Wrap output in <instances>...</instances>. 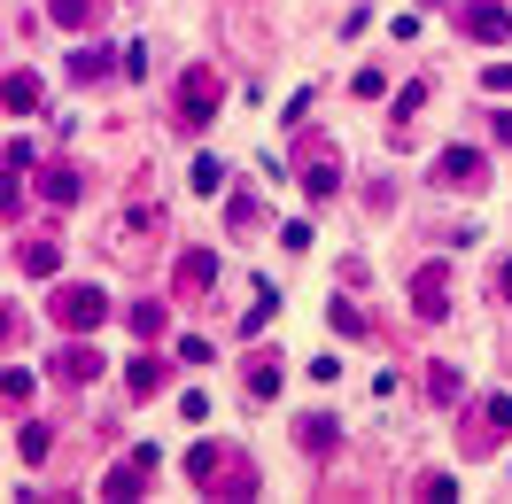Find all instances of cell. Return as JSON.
Wrapping results in <instances>:
<instances>
[{
	"label": "cell",
	"instance_id": "obj_16",
	"mask_svg": "<svg viewBox=\"0 0 512 504\" xmlns=\"http://www.w3.org/2000/svg\"><path fill=\"white\" fill-rule=\"evenodd\" d=\"M295 442H303V450L319 458V450H334V442H342V427H334L326 411H311V419H295Z\"/></svg>",
	"mask_w": 512,
	"mask_h": 504
},
{
	"label": "cell",
	"instance_id": "obj_5",
	"mask_svg": "<svg viewBox=\"0 0 512 504\" xmlns=\"http://www.w3.org/2000/svg\"><path fill=\"white\" fill-rule=\"evenodd\" d=\"M412 311L427 318V326H443V318H450V264H419V272H412Z\"/></svg>",
	"mask_w": 512,
	"mask_h": 504
},
{
	"label": "cell",
	"instance_id": "obj_19",
	"mask_svg": "<svg viewBox=\"0 0 512 504\" xmlns=\"http://www.w3.org/2000/svg\"><path fill=\"white\" fill-rule=\"evenodd\" d=\"M24 272H32V280H55V272H63V249H55V241H24Z\"/></svg>",
	"mask_w": 512,
	"mask_h": 504
},
{
	"label": "cell",
	"instance_id": "obj_7",
	"mask_svg": "<svg viewBox=\"0 0 512 504\" xmlns=\"http://www.w3.org/2000/svg\"><path fill=\"white\" fill-rule=\"evenodd\" d=\"M481 179V148H466V140H458V148H443V156H435V187H474Z\"/></svg>",
	"mask_w": 512,
	"mask_h": 504
},
{
	"label": "cell",
	"instance_id": "obj_27",
	"mask_svg": "<svg viewBox=\"0 0 512 504\" xmlns=\"http://www.w3.org/2000/svg\"><path fill=\"white\" fill-rule=\"evenodd\" d=\"M32 163H39V148H32V140H8V179H24Z\"/></svg>",
	"mask_w": 512,
	"mask_h": 504
},
{
	"label": "cell",
	"instance_id": "obj_32",
	"mask_svg": "<svg viewBox=\"0 0 512 504\" xmlns=\"http://www.w3.org/2000/svg\"><path fill=\"white\" fill-rule=\"evenodd\" d=\"M481 419H489V427L505 435V427H512V396H489V404H481Z\"/></svg>",
	"mask_w": 512,
	"mask_h": 504
},
{
	"label": "cell",
	"instance_id": "obj_23",
	"mask_svg": "<svg viewBox=\"0 0 512 504\" xmlns=\"http://www.w3.org/2000/svg\"><path fill=\"white\" fill-rule=\"evenodd\" d=\"M280 311V295H272V287H256V303L249 311H241V334H264V318Z\"/></svg>",
	"mask_w": 512,
	"mask_h": 504
},
{
	"label": "cell",
	"instance_id": "obj_17",
	"mask_svg": "<svg viewBox=\"0 0 512 504\" xmlns=\"http://www.w3.org/2000/svg\"><path fill=\"white\" fill-rule=\"evenodd\" d=\"M47 450H55V427H39V419H16V458H24V466H39Z\"/></svg>",
	"mask_w": 512,
	"mask_h": 504
},
{
	"label": "cell",
	"instance_id": "obj_35",
	"mask_svg": "<svg viewBox=\"0 0 512 504\" xmlns=\"http://www.w3.org/2000/svg\"><path fill=\"white\" fill-rule=\"evenodd\" d=\"M497 295H512V264H505V272H497Z\"/></svg>",
	"mask_w": 512,
	"mask_h": 504
},
{
	"label": "cell",
	"instance_id": "obj_28",
	"mask_svg": "<svg viewBox=\"0 0 512 504\" xmlns=\"http://www.w3.org/2000/svg\"><path fill=\"white\" fill-rule=\"evenodd\" d=\"M194 187L218 194V187H225V163H218V156H202V163H194Z\"/></svg>",
	"mask_w": 512,
	"mask_h": 504
},
{
	"label": "cell",
	"instance_id": "obj_33",
	"mask_svg": "<svg viewBox=\"0 0 512 504\" xmlns=\"http://www.w3.org/2000/svg\"><path fill=\"white\" fill-rule=\"evenodd\" d=\"M481 86H489V94H512V63H489V70H481Z\"/></svg>",
	"mask_w": 512,
	"mask_h": 504
},
{
	"label": "cell",
	"instance_id": "obj_13",
	"mask_svg": "<svg viewBox=\"0 0 512 504\" xmlns=\"http://www.w3.org/2000/svg\"><path fill=\"white\" fill-rule=\"evenodd\" d=\"M419 373H427V404H458V396H466V380H458V365H443V357H435V365H419Z\"/></svg>",
	"mask_w": 512,
	"mask_h": 504
},
{
	"label": "cell",
	"instance_id": "obj_8",
	"mask_svg": "<svg viewBox=\"0 0 512 504\" xmlns=\"http://www.w3.org/2000/svg\"><path fill=\"white\" fill-rule=\"evenodd\" d=\"M125 380H132V396H163V388H171V365L156 357V342H140V357L125 365Z\"/></svg>",
	"mask_w": 512,
	"mask_h": 504
},
{
	"label": "cell",
	"instance_id": "obj_29",
	"mask_svg": "<svg viewBox=\"0 0 512 504\" xmlns=\"http://www.w3.org/2000/svg\"><path fill=\"white\" fill-rule=\"evenodd\" d=\"M179 365H210V334H179Z\"/></svg>",
	"mask_w": 512,
	"mask_h": 504
},
{
	"label": "cell",
	"instance_id": "obj_14",
	"mask_svg": "<svg viewBox=\"0 0 512 504\" xmlns=\"http://www.w3.org/2000/svg\"><path fill=\"white\" fill-rule=\"evenodd\" d=\"M101 8H109V0H55L47 16H55L63 32H94V24H101Z\"/></svg>",
	"mask_w": 512,
	"mask_h": 504
},
{
	"label": "cell",
	"instance_id": "obj_18",
	"mask_svg": "<svg viewBox=\"0 0 512 504\" xmlns=\"http://www.w3.org/2000/svg\"><path fill=\"white\" fill-rule=\"evenodd\" d=\"M419 109H427V78H412V86H404V94H396V109H388V132H396V140H404V125H412Z\"/></svg>",
	"mask_w": 512,
	"mask_h": 504
},
{
	"label": "cell",
	"instance_id": "obj_12",
	"mask_svg": "<svg viewBox=\"0 0 512 504\" xmlns=\"http://www.w3.org/2000/svg\"><path fill=\"white\" fill-rule=\"evenodd\" d=\"M334 187H342V156H311L303 163V194H311V202H334Z\"/></svg>",
	"mask_w": 512,
	"mask_h": 504
},
{
	"label": "cell",
	"instance_id": "obj_15",
	"mask_svg": "<svg viewBox=\"0 0 512 504\" xmlns=\"http://www.w3.org/2000/svg\"><path fill=\"white\" fill-rule=\"evenodd\" d=\"M109 63H117V55H109L101 39H86V47L70 55V78H78V86H94V78H109Z\"/></svg>",
	"mask_w": 512,
	"mask_h": 504
},
{
	"label": "cell",
	"instance_id": "obj_4",
	"mask_svg": "<svg viewBox=\"0 0 512 504\" xmlns=\"http://www.w3.org/2000/svg\"><path fill=\"white\" fill-rule=\"evenodd\" d=\"M218 101H225L218 70H210V63H194L187 78H179V125H187V132H202L210 117H218Z\"/></svg>",
	"mask_w": 512,
	"mask_h": 504
},
{
	"label": "cell",
	"instance_id": "obj_21",
	"mask_svg": "<svg viewBox=\"0 0 512 504\" xmlns=\"http://www.w3.org/2000/svg\"><path fill=\"white\" fill-rule=\"evenodd\" d=\"M39 194H47V202H78V171H70V163H47V171H39Z\"/></svg>",
	"mask_w": 512,
	"mask_h": 504
},
{
	"label": "cell",
	"instance_id": "obj_11",
	"mask_svg": "<svg viewBox=\"0 0 512 504\" xmlns=\"http://www.w3.org/2000/svg\"><path fill=\"white\" fill-rule=\"evenodd\" d=\"M210 287H218V256L187 249V256H179V295H210Z\"/></svg>",
	"mask_w": 512,
	"mask_h": 504
},
{
	"label": "cell",
	"instance_id": "obj_10",
	"mask_svg": "<svg viewBox=\"0 0 512 504\" xmlns=\"http://www.w3.org/2000/svg\"><path fill=\"white\" fill-rule=\"evenodd\" d=\"M125 326L140 334V342H163V334H171V303H156V295H140V303L125 311Z\"/></svg>",
	"mask_w": 512,
	"mask_h": 504
},
{
	"label": "cell",
	"instance_id": "obj_31",
	"mask_svg": "<svg viewBox=\"0 0 512 504\" xmlns=\"http://www.w3.org/2000/svg\"><path fill=\"white\" fill-rule=\"evenodd\" d=\"M225 218H233V233H249V225H256V194H233V210H225Z\"/></svg>",
	"mask_w": 512,
	"mask_h": 504
},
{
	"label": "cell",
	"instance_id": "obj_6",
	"mask_svg": "<svg viewBox=\"0 0 512 504\" xmlns=\"http://www.w3.org/2000/svg\"><path fill=\"white\" fill-rule=\"evenodd\" d=\"M458 24H466V39H481V47H505V39H512V8H505V0H466Z\"/></svg>",
	"mask_w": 512,
	"mask_h": 504
},
{
	"label": "cell",
	"instance_id": "obj_3",
	"mask_svg": "<svg viewBox=\"0 0 512 504\" xmlns=\"http://www.w3.org/2000/svg\"><path fill=\"white\" fill-rule=\"evenodd\" d=\"M47 318H55L63 334H94L101 318H109V295H101L94 280L86 287H55V295H47Z\"/></svg>",
	"mask_w": 512,
	"mask_h": 504
},
{
	"label": "cell",
	"instance_id": "obj_1",
	"mask_svg": "<svg viewBox=\"0 0 512 504\" xmlns=\"http://www.w3.org/2000/svg\"><path fill=\"white\" fill-rule=\"evenodd\" d=\"M187 481L202 489V497H233V504L256 497V466L241 458V450H225V442H194L187 450Z\"/></svg>",
	"mask_w": 512,
	"mask_h": 504
},
{
	"label": "cell",
	"instance_id": "obj_34",
	"mask_svg": "<svg viewBox=\"0 0 512 504\" xmlns=\"http://www.w3.org/2000/svg\"><path fill=\"white\" fill-rule=\"evenodd\" d=\"M489 140H497V148H512V109H497V117H489Z\"/></svg>",
	"mask_w": 512,
	"mask_h": 504
},
{
	"label": "cell",
	"instance_id": "obj_30",
	"mask_svg": "<svg viewBox=\"0 0 512 504\" xmlns=\"http://www.w3.org/2000/svg\"><path fill=\"white\" fill-rule=\"evenodd\" d=\"M350 86H357V101H381V94H388V78H381V70H357Z\"/></svg>",
	"mask_w": 512,
	"mask_h": 504
},
{
	"label": "cell",
	"instance_id": "obj_26",
	"mask_svg": "<svg viewBox=\"0 0 512 504\" xmlns=\"http://www.w3.org/2000/svg\"><path fill=\"white\" fill-rule=\"evenodd\" d=\"M326 318H334V334H365V311H357V303H326Z\"/></svg>",
	"mask_w": 512,
	"mask_h": 504
},
{
	"label": "cell",
	"instance_id": "obj_2",
	"mask_svg": "<svg viewBox=\"0 0 512 504\" xmlns=\"http://www.w3.org/2000/svg\"><path fill=\"white\" fill-rule=\"evenodd\" d=\"M163 473V450L156 442H140V450H125V458H117V466L101 473V489L94 497H109V504H125V497H140V489H148V481H156Z\"/></svg>",
	"mask_w": 512,
	"mask_h": 504
},
{
	"label": "cell",
	"instance_id": "obj_24",
	"mask_svg": "<svg viewBox=\"0 0 512 504\" xmlns=\"http://www.w3.org/2000/svg\"><path fill=\"white\" fill-rule=\"evenodd\" d=\"M0 396L24 411V404H32V373H24V365H8V373H0Z\"/></svg>",
	"mask_w": 512,
	"mask_h": 504
},
{
	"label": "cell",
	"instance_id": "obj_22",
	"mask_svg": "<svg viewBox=\"0 0 512 504\" xmlns=\"http://www.w3.org/2000/svg\"><path fill=\"white\" fill-rule=\"evenodd\" d=\"M280 380H288V373H280V357H256V365H249V396H280Z\"/></svg>",
	"mask_w": 512,
	"mask_h": 504
},
{
	"label": "cell",
	"instance_id": "obj_20",
	"mask_svg": "<svg viewBox=\"0 0 512 504\" xmlns=\"http://www.w3.org/2000/svg\"><path fill=\"white\" fill-rule=\"evenodd\" d=\"M39 109V78L32 70H8V117H32Z\"/></svg>",
	"mask_w": 512,
	"mask_h": 504
},
{
	"label": "cell",
	"instance_id": "obj_25",
	"mask_svg": "<svg viewBox=\"0 0 512 504\" xmlns=\"http://www.w3.org/2000/svg\"><path fill=\"white\" fill-rule=\"evenodd\" d=\"M419 504H458V481H450V473H427V481H419Z\"/></svg>",
	"mask_w": 512,
	"mask_h": 504
},
{
	"label": "cell",
	"instance_id": "obj_9",
	"mask_svg": "<svg viewBox=\"0 0 512 504\" xmlns=\"http://www.w3.org/2000/svg\"><path fill=\"white\" fill-rule=\"evenodd\" d=\"M109 365L94 357V342H70L63 357H55V380H70V388H86V380H101Z\"/></svg>",
	"mask_w": 512,
	"mask_h": 504
}]
</instances>
